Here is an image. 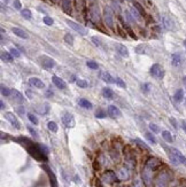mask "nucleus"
I'll return each mask as SVG.
<instances>
[{"instance_id": "f257e3e1", "label": "nucleus", "mask_w": 186, "mask_h": 187, "mask_svg": "<svg viewBox=\"0 0 186 187\" xmlns=\"http://www.w3.org/2000/svg\"><path fill=\"white\" fill-rule=\"evenodd\" d=\"M149 73H150V75L153 76L154 78H156V79H162V78L164 77V70H163V68H162L160 64H157V63H155V64H153V66L150 67Z\"/></svg>"}, {"instance_id": "f03ea898", "label": "nucleus", "mask_w": 186, "mask_h": 187, "mask_svg": "<svg viewBox=\"0 0 186 187\" xmlns=\"http://www.w3.org/2000/svg\"><path fill=\"white\" fill-rule=\"evenodd\" d=\"M103 19H105V23L107 27H109L110 29L114 28V17H113V12L110 7L106 6L103 9Z\"/></svg>"}, {"instance_id": "7ed1b4c3", "label": "nucleus", "mask_w": 186, "mask_h": 187, "mask_svg": "<svg viewBox=\"0 0 186 187\" xmlns=\"http://www.w3.org/2000/svg\"><path fill=\"white\" fill-rule=\"evenodd\" d=\"M66 23H67L71 29H74L76 32H78L79 35H82V36H86V35H87V30H86L83 25L76 23L74 21H70V20H66Z\"/></svg>"}, {"instance_id": "20e7f679", "label": "nucleus", "mask_w": 186, "mask_h": 187, "mask_svg": "<svg viewBox=\"0 0 186 187\" xmlns=\"http://www.w3.org/2000/svg\"><path fill=\"white\" fill-rule=\"evenodd\" d=\"M90 17L94 23H99L100 22V12H99V6L93 3L90 7Z\"/></svg>"}, {"instance_id": "39448f33", "label": "nucleus", "mask_w": 186, "mask_h": 187, "mask_svg": "<svg viewBox=\"0 0 186 187\" xmlns=\"http://www.w3.org/2000/svg\"><path fill=\"white\" fill-rule=\"evenodd\" d=\"M39 60H40L41 66H43L44 68H46V69H52V68H54V66H55L54 60H53L52 57H50V56L43 55L39 57Z\"/></svg>"}, {"instance_id": "423d86ee", "label": "nucleus", "mask_w": 186, "mask_h": 187, "mask_svg": "<svg viewBox=\"0 0 186 187\" xmlns=\"http://www.w3.org/2000/svg\"><path fill=\"white\" fill-rule=\"evenodd\" d=\"M62 122H63V124L66 125V128H68V129L75 126V118L70 112H64V114H63V116H62Z\"/></svg>"}, {"instance_id": "0eeeda50", "label": "nucleus", "mask_w": 186, "mask_h": 187, "mask_svg": "<svg viewBox=\"0 0 186 187\" xmlns=\"http://www.w3.org/2000/svg\"><path fill=\"white\" fill-rule=\"evenodd\" d=\"M5 117H6V119L15 128V129H21V124H20L19 119L16 118V116L13 114V112H7L5 114Z\"/></svg>"}, {"instance_id": "6e6552de", "label": "nucleus", "mask_w": 186, "mask_h": 187, "mask_svg": "<svg viewBox=\"0 0 186 187\" xmlns=\"http://www.w3.org/2000/svg\"><path fill=\"white\" fill-rule=\"evenodd\" d=\"M161 22H162V25H163L164 29H167V30H173L175 29L173 21L171 20V17H169L168 15H162L161 16Z\"/></svg>"}, {"instance_id": "1a4fd4ad", "label": "nucleus", "mask_w": 186, "mask_h": 187, "mask_svg": "<svg viewBox=\"0 0 186 187\" xmlns=\"http://www.w3.org/2000/svg\"><path fill=\"white\" fill-rule=\"evenodd\" d=\"M160 165H161V161H160L159 158H156V157H150V158L147 160V162H146V168L150 169L152 171H153V170H156Z\"/></svg>"}, {"instance_id": "9d476101", "label": "nucleus", "mask_w": 186, "mask_h": 187, "mask_svg": "<svg viewBox=\"0 0 186 187\" xmlns=\"http://www.w3.org/2000/svg\"><path fill=\"white\" fill-rule=\"evenodd\" d=\"M169 181V177L167 173H160V176L156 179V187H166Z\"/></svg>"}, {"instance_id": "9b49d317", "label": "nucleus", "mask_w": 186, "mask_h": 187, "mask_svg": "<svg viewBox=\"0 0 186 187\" xmlns=\"http://www.w3.org/2000/svg\"><path fill=\"white\" fill-rule=\"evenodd\" d=\"M29 84H30L31 86L36 87V89H44V87H45L44 82H43L41 79L37 78V77H31V78L29 79Z\"/></svg>"}, {"instance_id": "f8f14e48", "label": "nucleus", "mask_w": 186, "mask_h": 187, "mask_svg": "<svg viewBox=\"0 0 186 187\" xmlns=\"http://www.w3.org/2000/svg\"><path fill=\"white\" fill-rule=\"evenodd\" d=\"M103 180L106 183H108V184H112V183L117 180V176H116V173L114 171H107L103 174Z\"/></svg>"}, {"instance_id": "ddd939ff", "label": "nucleus", "mask_w": 186, "mask_h": 187, "mask_svg": "<svg viewBox=\"0 0 186 187\" xmlns=\"http://www.w3.org/2000/svg\"><path fill=\"white\" fill-rule=\"evenodd\" d=\"M107 112H108V115L113 117V118H117V117H121V115H122V112L121 110L116 107V106H109L108 107V109H107Z\"/></svg>"}, {"instance_id": "4468645a", "label": "nucleus", "mask_w": 186, "mask_h": 187, "mask_svg": "<svg viewBox=\"0 0 186 187\" xmlns=\"http://www.w3.org/2000/svg\"><path fill=\"white\" fill-rule=\"evenodd\" d=\"M52 82L54 83V85H55L56 87L60 89V90H64V89L67 87V84L64 83V80L61 79V78L57 77V76H52Z\"/></svg>"}, {"instance_id": "2eb2a0df", "label": "nucleus", "mask_w": 186, "mask_h": 187, "mask_svg": "<svg viewBox=\"0 0 186 187\" xmlns=\"http://www.w3.org/2000/svg\"><path fill=\"white\" fill-rule=\"evenodd\" d=\"M43 168L46 170V172H47V174H48V178H50L51 186H52V187H59V186H57V180H56L54 173H53V172L50 170V168H48V167H46V165H43Z\"/></svg>"}, {"instance_id": "dca6fc26", "label": "nucleus", "mask_w": 186, "mask_h": 187, "mask_svg": "<svg viewBox=\"0 0 186 187\" xmlns=\"http://www.w3.org/2000/svg\"><path fill=\"white\" fill-rule=\"evenodd\" d=\"M183 62V59H182V55L180 53H173L171 55V63L173 67H179Z\"/></svg>"}, {"instance_id": "f3484780", "label": "nucleus", "mask_w": 186, "mask_h": 187, "mask_svg": "<svg viewBox=\"0 0 186 187\" xmlns=\"http://www.w3.org/2000/svg\"><path fill=\"white\" fill-rule=\"evenodd\" d=\"M116 51L118 52L120 55L124 56V57H128V56H129L128 48H127L124 45H122V44H117V45H116Z\"/></svg>"}, {"instance_id": "a211bd4d", "label": "nucleus", "mask_w": 186, "mask_h": 187, "mask_svg": "<svg viewBox=\"0 0 186 187\" xmlns=\"http://www.w3.org/2000/svg\"><path fill=\"white\" fill-rule=\"evenodd\" d=\"M12 31H13V33H14L15 36L22 38V39H28V38H29L28 33H27L24 30L20 29V28H13V29H12Z\"/></svg>"}, {"instance_id": "6ab92c4d", "label": "nucleus", "mask_w": 186, "mask_h": 187, "mask_svg": "<svg viewBox=\"0 0 186 187\" xmlns=\"http://www.w3.org/2000/svg\"><path fill=\"white\" fill-rule=\"evenodd\" d=\"M12 95H13V99H14L16 102H19V103H23V102H24V96H23V94L20 93L17 90H12Z\"/></svg>"}, {"instance_id": "aec40b11", "label": "nucleus", "mask_w": 186, "mask_h": 187, "mask_svg": "<svg viewBox=\"0 0 186 187\" xmlns=\"http://www.w3.org/2000/svg\"><path fill=\"white\" fill-rule=\"evenodd\" d=\"M172 149V151L175 153V155H176V157H177V160L179 161V163H182L183 165H185L186 167V157L179 151L178 149H176V148H171Z\"/></svg>"}, {"instance_id": "412c9836", "label": "nucleus", "mask_w": 186, "mask_h": 187, "mask_svg": "<svg viewBox=\"0 0 186 187\" xmlns=\"http://www.w3.org/2000/svg\"><path fill=\"white\" fill-rule=\"evenodd\" d=\"M62 9L64 13H71V0H62Z\"/></svg>"}, {"instance_id": "4be33fe9", "label": "nucleus", "mask_w": 186, "mask_h": 187, "mask_svg": "<svg viewBox=\"0 0 186 187\" xmlns=\"http://www.w3.org/2000/svg\"><path fill=\"white\" fill-rule=\"evenodd\" d=\"M101 79H102L103 82L108 83V84H113V83H115V78H113L112 75H110L109 73H107V71H103V73L101 74Z\"/></svg>"}, {"instance_id": "5701e85b", "label": "nucleus", "mask_w": 186, "mask_h": 187, "mask_svg": "<svg viewBox=\"0 0 186 187\" xmlns=\"http://www.w3.org/2000/svg\"><path fill=\"white\" fill-rule=\"evenodd\" d=\"M78 103H79V106L83 107L84 109H92L93 108V105L89 100H86V99H79V100H78Z\"/></svg>"}, {"instance_id": "b1692460", "label": "nucleus", "mask_w": 186, "mask_h": 187, "mask_svg": "<svg viewBox=\"0 0 186 187\" xmlns=\"http://www.w3.org/2000/svg\"><path fill=\"white\" fill-rule=\"evenodd\" d=\"M1 60H2V61H5V62H13L14 56L10 54V52L2 51V52H1Z\"/></svg>"}, {"instance_id": "393cba45", "label": "nucleus", "mask_w": 186, "mask_h": 187, "mask_svg": "<svg viewBox=\"0 0 186 187\" xmlns=\"http://www.w3.org/2000/svg\"><path fill=\"white\" fill-rule=\"evenodd\" d=\"M102 95H103V98L107 99V100L114 99V92H113L109 87H105V89L102 90Z\"/></svg>"}, {"instance_id": "a878e982", "label": "nucleus", "mask_w": 186, "mask_h": 187, "mask_svg": "<svg viewBox=\"0 0 186 187\" xmlns=\"http://www.w3.org/2000/svg\"><path fill=\"white\" fill-rule=\"evenodd\" d=\"M173 99H175V101H177V102H182V101L184 100V91H183L182 89L177 90L175 95H173Z\"/></svg>"}, {"instance_id": "bb28decb", "label": "nucleus", "mask_w": 186, "mask_h": 187, "mask_svg": "<svg viewBox=\"0 0 186 187\" xmlns=\"http://www.w3.org/2000/svg\"><path fill=\"white\" fill-rule=\"evenodd\" d=\"M162 138H163L167 142H172V141H173V138H172L171 133L169 131H162Z\"/></svg>"}, {"instance_id": "cd10ccee", "label": "nucleus", "mask_w": 186, "mask_h": 187, "mask_svg": "<svg viewBox=\"0 0 186 187\" xmlns=\"http://www.w3.org/2000/svg\"><path fill=\"white\" fill-rule=\"evenodd\" d=\"M130 13H131V15L133 16V19L134 20H140V13L138 12V9L136 8V7H131L130 8Z\"/></svg>"}, {"instance_id": "c85d7f7f", "label": "nucleus", "mask_w": 186, "mask_h": 187, "mask_svg": "<svg viewBox=\"0 0 186 187\" xmlns=\"http://www.w3.org/2000/svg\"><path fill=\"white\" fill-rule=\"evenodd\" d=\"M21 15L24 17V19H27V20H30L31 19V16H32V14H31V10L30 9H22L21 10Z\"/></svg>"}, {"instance_id": "c756f323", "label": "nucleus", "mask_w": 186, "mask_h": 187, "mask_svg": "<svg viewBox=\"0 0 186 187\" xmlns=\"http://www.w3.org/2000/svg\"><path fill=\"white\" fill-rule=\"evenodd\" d=\"M1 94L3 96H9V95H12V90L6 87V86H3V85H1Z\"/></svg>"}, {"instance_id": "7c9ffc66", "label": "nucleus", "mask_w": 186, "mask_h": 187, "mask_svg": "<svg viewBox=\"0 0 186 187\" xmlns=\"http://www.w3.org/2000/svg\"><path fill=\"white\" fill-rule=\"evenodd\" d=\"M133 141H134V142H136V144H137V145H138L140 148H143V149H145V150H149L148 146H147L146 144H144V142H143L140 139H134Z\"/></svg>"}, {"instance_id": "2f4dec72", "label": "nucleus", "mask_w": 186, "mask_h": 187, "mask_svg": "<svg viewBox=\"0 0 186 187\" xmlns=\"http://www.w3.org/2000/svg\"><path fill=\"white\" fill-rule=\"evenodd\" d=\"M47 128H48V130L52 132H56L57 131V124H56L55 122H48L47 123Z\"/></svg>"}, {"instance_id": "473e14b6", "label": "nucleus", "mask_w": 186, "mask_h": 187, "mask_svg": "<svg viewBox=\"0 0 186 187\" xmlns=\"http://www.w3.org/2000/svg\"><path fill=\"white\" fill-rule=\"evenodd\" d=\"M76 84H77L80 89H86V87H87V85H89V84H87V82H86V80H84V79H77V80H76Z\"/></svg>"}, {"instance_id": "72a5a7b5", "label": "nucleus", "mask_w": 186, "mask_h": 187, "mask_svg": "<svg viewBox=\"0 0 186 187\" xmlns=\"http://www.w3.org/2000/svg\"><path fill=\"white\" fill-rule=\"evenodd\" d=\"M64 41H66L67 44H69V45H73V44H74V36L70 35V33H67V35L64 36Z\"/></svg>"}, {"instance_id": "f704fd0d", "label": "nucleus", "mask_w": 186, "mask_h": 187, "mask_svg": "<svg viewBox=\"0 0 186 187\" xmlns=\"http://www.w3.org/2000/svg\"><path fill=\"white\" fill-rule=\"evenodd\" d=\"M118 174H120V178H121V179H128V178H129L128 171H127L125 169H122V170H120Z\"/></svg>"}, {"instance_id": "c9c22d12", "label": "nucleus", "mask_w": 186, "mask_h": 187, "mask_svg": "<svg viewBox=\"0 0 186 187\" xmlns=\"http://www.w3.org/2000/svg\"><path fill=\"white\" fill-rule=\"evenodd\" d=\"M28 118H29V121H30L34 125H37L38 124V118L34 114H28Z\"/></svg>"}, {"instance_id": "e433bc0d", "label": "nucleus", "mask_w": 186, "mask_h": 187, "mask_svg": "<svg viewBox=\"0 0 186 187\" xmlns=\"http://www.w3.org/2000/svg\"><path fill=\"white\" fill-rule=\"evenodd\" d=\"M145 135H146L147 140H148V141H150V142H152L153 145H154V144H156V139H155V137H154V135H153L152 133H149V132H146V133H145Z\"/></svg>"}, {"instance_id": "4c0bfd02", "label": "nucleus", "mask_w": 186, "mask_h": 187, "mask_svg": "<svg viewBox=\"0 0 186 187\" xmlns=\"http://www.w3.org/2000/svg\"><path fill=\"white\" fill-rule=\"evenodd\" d=\"M86 66H87L89 68L93 69V70L98 69V63H96V62H94V61H87V62H86Z\"/></svg>"}, {"instance_id": "58836bf2", "label": "nucleus", "mask_w": 186, "mask_h": 187, "mask_svg": "<svg viewBox=\"0 0 186 187\" xmlns=\"http://www.w3.org/2000/svg\"><path fill=\"white\" fill-rule=\"evenodd\" d=\"M149 129H150V131L154 132V133H159V132H160L159 126H157L156 124H154V123H150V124H149Z\"/></svg>"}, {"instance_id": "ea45409f", "label": "nucleus", "mask_w": 186, "mask_h": 187, "mask_svg": "<svg viewBox=\"0 0 186 187\" xmlns=\"http://www.w3.org/2000/svg\"><path fill=\"white\" fill-rule=\"evenodd\" d=\"M115 83L118 85V86H121V87H123V89H125V83L123 82V79H121L120 77H117V78H115Z\"/></svg>"}, {"instance_id": "a19ab883", "label": "nucleus", "mask_w": 186, "mask_h": 187, "mask_svg": "<svg viewBox=\"0 0 186 187\" xmlns=\"http://www.w3.org/2000/svg\"><path fill=\"white\" fill-rule=\"evenodd\" d=\"M106 116H107V114L103 112V110H101V109L96 110V112H95V117H98V118H103V117H106Z\"/></svg>"}, {"instance_id": "79ce46f5", "label": "nucleus", "mask_w": 186, "mask_h": 187, "mask_svg": "<svg viewBox=\"0 0 186 187\" xmlns=\"http://www.w3.org/2000/svg\"><path fill=\"white\" fill-rule=\"evenodd\" d=\"M9 52H10V54L14 56V57H20V56H21V53H20L16 48H14V47H12V48L9 50Z\"/></svg>"}, {"instance_id": "37998d69", "label": "nucleus", "mask_w": 186, "mask_h": 187, "mask_svg": "<svg viewBox=\"0 0 186 187\" xmlns=\"http://www.w3.org/2000/svg\"><path fill=\"white\" fill-rule=\"evenodd\" d=\"M134 7L138 9V12L140 13V15H145V10H144V8L141 7V5H140V3H138V2H134Z\"/></svg>"}, {"instance_id": "c03bdc74", "label": "nucleus", "mask_w": 186, "mask_h": 187, "mask_svg": "<svg viewBox=\"0 0 186 187\" xmlns=\"http://www.w3.org/2000/svg\"><path fill=\"white\" fill-rule=\"evenodd\" d=\"M44 23H45L46 25H53L54 21H53L52 17H50V16H45V17H44Z\"/></svg>"}, {"instance_id": "a18cd8bd", "label": "nucleus", "mask_w": 186, "mask_h": 187, "mask_svg": "<svg viewBox=\"0 0 186 187\" xmlns=\"http://www.w3.org/2000/svg\"><path fill=\"white\" fill-rule=\"evenodd\" d=\"M125 17L128 20V22H130V23H133V22H134V19H133V16L131 15L130 12H125Z\"/></svg>"}, {"instance_id": "49530a36", "label": "nucleus", "mask_w": 186, "mask_h": 187, "mask_svg": "<svg viewBox=\"0 0 186 187\" xmlns=\"http://www.w3.org/2000/svg\"><path fill=\"white\" fill-rule=\"evenodd\" d=\"M92 41L95 46H98V47H100V46H101V41H100V39H99L98 37H92Z\"/></svg>"}, {"instance_id": "de8ad7c7", "label": "nucleus", "mask_w": 186, "mask_h": 187, "mask_svg": "<svg viewBox=\"0 0 186 187\" xmlns=\"http://www.w3.org/2000/svg\"><path fill=\"white\" fill-rule=\"evenodd\" d=\"M149 91H150V85H149L148 83L144 84V85H143V92H145V93H148Z\"/></svg>"}, {"instance_id": "09e8293b", "label": "nucleus", "mask_w": 186, "mask_h": 187, "mask_svg": "<svg viewBox=\"0 0 186 187\" xmlns=\"http://www.w3.org/2000/svg\"><path fill=\"white\" fill-rule=\"evenodd\" d=\"M28 130H29V132H30V133H31V134H32L35 138H38V137H39V135H38V133H37V131H36L35 129H32L31 126H28Z\"/></svg>"}, {"instance_id": "8fccbe9b", "label": "nucleus", "mask_w": 186, "mask_h": 187, "mask_svg": "<svg viewBox=\"0 0 186 187\" xmlns=\"http://www.w3.org/2000/svg\"><path fill=\"white\" fill-rule=\"evenodd\" d=\"M13 6H14V8H15V9H21V7H22V5H21L20 0H14Z\"/></svg>"}, {"instance_id": "3c124183", "label": "nucleus", "mask_w": 186, "mask_h": 187, "mask_svg": "<svg viewBox=\"0 0 186 187\" xmlns=\"http://www.w3.org/2000/svg\"><path fill=\"white\" fill-rule=\"evenodd\" d=\"M16 112H19L21 116H24V114H25V109H24V107H22V106H21V107H17V108H16Z\"/></svg>"}, {"instance_id": "603ef678", "label": "nucleus", "mask_w": 186, "mask_h": 187, "mask_svg": "<svg viewBox=\"0 0 186 187\" xmlns=\"http://www.w3.org/2000/svg\"><path fill=\"white\" fill-rule=\"evenodd\" d=\"M170 123L172 124V126H173V128H175L176 130L178 129V125H177V122H176V119H175L173 117H171V118H170Z\"/></svg>"}, {"instance_id": "864d4df0", "label": "nucleus", "mask_w": 186, "mask_h": 187, "mask_svg": "<svg viewBox=\"0 0 186 187\" xmlns=\"http://www.w3.org/2000/svg\"><path fill=\"white\" fill-rule=\"evenodd\" d=\"M182 128H183V130H184L186 133V122L185 121H182Z\"/></svg>"}, {"instance_id": "5fc2aeb1", "label": "nucleus", "mask_w": 186, "mask_h": 187, "mask_svg": "<svg viewBox=\"0 0 186 187\" xmlns=\"http://www.w3.org/2000/svg\"><path fill=\"white\" fill-rule=\"evenodd\" d=\"M0 106H1V107H0V108H1V110H3V109H5V102H3L2 100L0 101Z\"/></svg>"}, {"instance_id": "6e6d98bb", "label": "nucleus", "mask_w": 186, "mask_h": 187, "mask_svg": "<svg viewBox=\"0 0 186 187\" xmlns=\"http://www.w3.org/2000/svg\"><path fill=\"white\" fill-rule=\"evenodd\" d=\"M184 84H185V87H186V77L184 78Z\"/></svg>"}, {"instance_id": "4d7b16f0", "label": "nucleus", "mask_w": 186, "mask_h": 187, "mask_svg": "<svg viewBox=\"0 0 186 187\" xmlns=\"http://www.w3.org/2000/svg\"><path fill=\"white\" fill-rule=\"evenodd\" d=\"M184 45H185V47H186V39L184 40Z\"/></svg>"}, {"instance_id": "13d9d810", "label": "nucleus", "mask_w": 186, "mask_h": 187, "mask_svg": "<svg viewBox=\"0 0 186 187\" xmlns=\"http://www.w3.org/2000/svg\"><path fill=\"white\" fill-rule=\"evenodd\" d=\"M3 1H5V2H6V3H7V2H8V1H9V0H3Z\"/></svg>"}, {"instance_id": "bf43d9fd", "label": "nucleus", "mask_w": 186, "mask_h": 187, "mask_svg": "<svg viewBox=\"0 0 186 187\" xmlns=\"http://www.w3.org/2000/svg\"><path fill=\"white\" fill-rule=\"evenodd\" d=\"M128 1H132V0H128Z\"/></svg>"}]
</instances>
